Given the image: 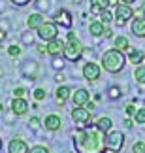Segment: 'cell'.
I'll return each instance as SVG.
<instances>
[{"label": "cell", "instance_id": "cell-18", "mask_svg": "<svg viewBox=\"0 0 145 153\" xmlns=\"http://www.w3.org/2000/svg\"><path fill=\"white\" fill-rule=\"evenodd\" d=\"M111 6V0H91V13L100 15L104 10H107Z\"/></svg>", "mask_w": 145, "mask_h": 153}, {"label": "cell", "instance_id": "cell-20", "mask_svg": "<svg viewBox=\"0 0 145 153\" xmlns=\"http://www.w3.org/2000/svg\"><path fill=\"white\" fill-rule=\"evenodd\" d=\"M104 30H106V25H104L102 21H91V23H89V32H91V36L100 38V36H104Z\"/></svg>", "mask_w": 145, "mask_h": 153}, {"label": "cell", "instance_id": "cell-13", "mask_svg": "<svg viewBox=\"0 0 145 153\" xmlns=\"http://www.w3.org/2000/svg\"><path fill=\"white\" fill-rule=\"evenodd\" d=\"M11 111H13V115H26V111H28V102L25 100V98H17V97H13L11 98Z\"/></svg>", "mask_w": 145, "mask_h": 153}, {"label": "cell", "instance_id": "cell-38", "mask_svg": "<svg viewBox=\"0 0 145 153\" xmlns=\"http://www.w3.org/2000/svg\"><path fill=\"white\" fill-rule=\"evenodd\" d=\"M124 111H126V115H128V117H130V115H134V114H136V106H134V104H126Z\"/></svg>", "mask_w": 145, "mask_h": 153}, {"label": "cell", "instance_id": "cell-51", "mask_svg": "<svg viewBox=\"0 0 145 153\" xmlns=\"http://www.w3.org/2000/svg\"><path fill=\"white\" fill-rule=\"evenodd\" d=\"M0 149H2V138H0Z\"/></svg>", "mask_w": 145, "mask_h": 153}, {"label": "cell", "instance_id": "cell-4", "mask_svg": "<svg viewBox=\"0 0 145 153\" xmlns=\"http://www.w3.org/2000/svg\"><path fill=\"white\" fill-rule=\"evenodd\" d=\"M106 149L113 151V153H121L124 146V134L121 131H109L106 132Z\"/></svg>", "mask_w": 145, "mask_h": 153}, {"label": "cell", "instance_id": "cell-19", "mask_svg": "<svg viewBox=\"0 0 145 153\" xmlns=\"http://www.w3.org/2000/svg\"><path fill=\"white\" fill-rule=\"evenodd\" d=\"M43 23H45V17L42 13H32V15L26 17V25H28V28H32V30H36V28L42 27Z\"/></svg>", "mask_w": 145, "mask_h": 153}, {"label": "cell", "instance_id": "cell-41", "mask_svg": "<svg viewBox=\"0 0 145 153\" xmlns=\"http://www.w3.org/2000/svg\"><path fill=\"white\" fill-rule=\"evenodd\" d=\"M38 53L45 55V53H47V45H45V44H38Z\"/></svg>", "mask_w": 145, "mask_h": 153}, {"label": "cell", "instance_id": "cell-49", "mask_svg": "<svg viewBox=\"0 0 145 153\" xmlns=\"http://www.w3.org/2000/svg\"><path fill=\"white\" fill-rule=\"evenodd\" d=\"M81 2H83V0H74V4H81Z\"/></svg>", "mask_w": 145, "mask_h": 153}, {"label": "cell", "instance_id": "cell-6", "mask_svg": "<svg viewBox=\"0 0 145 153\" xmlns=\"http://www.w3.org/2000/svg\"><path fill=\"white\" fill-rule=\"evenodd\" d=\"M38 32V38L43 40V42H51V40L59 38V25L55 21H45L42 27L36 28Z\"/></svg>", "mask_w": 145, "mask_h": 153}, {"label": "cell", "instance_id": "cell-15", "mask_svg": "<svg viewBox=\"0 0 145 153\" xmlns=\"http://www.w3.org/2000/svg\"><path fill=\"white\" fill-rule=\"evenodd\" d=\"M72 93H74V89H70L68 85H62V83H60L59 87H57V93H55L57 102H59L60 106H62V104H66V102L72 98Z\"/></svg>", "mask_w": 145, "mask_h": 153}, {"label": "cell", "instance_id": "cell-16", "mask_svg": "<svg viewBox=\"0 0 145 153\" xmlns=\"http://www.w3.org/2000/svg\"><path fill=\"white\" fill-rule=\"evenodd\" d=\"M28 151H30L28 144L25 140H21V138H13L8 144V153H28Z\"/></svg>", "mask_w": 145, "mask_h": 153}, {"label": "cell", "instance_id": "cell-32", "mask_svg": "<svg viewBox=\"0 0 145 153\" xmlns=\"http://www.w3.org/2000/svg\"><path fill=\"white\" fill-rule=\"evenodd\" d=\"M34 6L40 11H47L49 10V0H34Z\"/></svg>", "mask_w": 145, "mask_h": 153}, {"label": "cell", "instance_id": "cell-48", "mask_svg": "<svg viewBox=\"0 0 145 153\" xmlns=\"http://www.w3.org/2000/svg\"><path fill=\"white\" fill-rule=\"evenodd\" d=\"M119 2H124V4H134L136 0H119Z\"/></svg>", "mask_w": 145, "mask_h": 153}, {"label": "cell", "instance_id": "cell-21", "mask_svg": "<svg viewBox=\"0 0 145 153\" xmlns=\"http://www.w3.org/2000/svg\"><path fill=\"white\" fill-rule=\"evenodd\" d=\"M94 127L98 128V131H102L104 134H106V132H109V131H111V127H113V121L109 119V117H106V115H104V117H98V119L94 121Z\"/></svg>", "mask_w": 145, "mask_h": 153}, {"label": "cell", "instance_id": "cell-42", "mask_svg": "<svg viewBox=\"0 0 145 153\" xmlns=\"http://www.w3.org/2000/svg\"><path fill=\"white\" fill-rule=\"evenodd\" d=\"M124 127H126V128H132V127H134V119L126 117V119H124Z\"/></svg>", "mask_w": 145, "mask_h": 153}, {"label": "cell", "instance_id": "cell-46", "mask_svg": "<svg viewBox=\"0 0 145 153\" xmlns=\"http://www.w3.org/2000/svg\"><path fill=\"white\" fill-rule=\"evenodd\" d=\"M75 38H77V36H75V32H74V30L68 32V40H75Z\"/></svg>", "mask_w": 145, "mask_h": 153}, {"label": "cell", "instance_id": "cell-26", "mask_svg": "<svg viewBox=\"0 0 145 153\" xmlns=\"http://www.w3.org/2000/svg\"><path fill=\"white\" fill-rule=\"evenodd\" d=\"M132 76H134V79L138 81V83H145V66H141V64H138V66H136V70H134V74H132Z\"/></svg>", "mask_w": 145, "mask_h": 153}, {"label": "cell", "instance_id": "cell-39", "mask_svg": "<svg viewBox=\"0 0 145 153\" xmlns=\"http://www.w3.org/2000/svg\"><path fill=\"white\" fill-rule=\"evenodd\" d=\"M64 79H66V76L62 74V70H59V72H57V76H55V81H57V83H62Z\"/></svg>", "mask_w": 145, "mask_h": 153}, {"label": "cell", "instance_id": "cell-23", "mask_svg": "<svg viewBox=\"0 0 145 153\" xmlns=\"http://www.w3.org/2000/svg\"><path fill=\"white\" fill-rule=\"evenodd\" d=\"M113 48L115 49H119V51H126L130 48V42H128V38L126 36H117L113 40Z\"/></svg>", "mask_w": 145, "mask_h": 153}, {"label": "cell", "instance_id": "cell-52", "mask_svg": "<svg viewBox=\"0 0 145 153\" xmlns=\"http://www.w3.org/2000/svg\"><path fill=\"white\" fill-rule=\"evenodd\" d=\"M143 153H145V151H143Z\"/></svg>", "mask_w": 145, "mask_h": 153}, {"label": "cell", "instance_id": "cell-24", "mask_svg": "<svg viewBox=\"0 0 145 153\" xmlns=\"http://www.w3.org/2000/svg\"><path fill=\"white\" fill-rule=\"evenodd\" d=\"M21 42L25 45H34V42H36V36H34L32 28H28V30H25L21 34Z\"/></svg>", "mask_w": 145, "mask_h": 153}, {"label": "cell", "instance_id": "cell-30", "mask_svg": "<svg viewBox=\"0 0 145 153\" xmlns=\"http://www.w3.org/2000/svg\"><path fill=\"white\" fill-rule=\"evenodd\" d=\"M32 97H34V100H36V102H42V100H45V98H47V91H43L42 87H38V89H34Z\"/></svg>", "mask_w": 145, "mask_h": 153}, {"label": "cell", "instance_id": "cell-43", "mask_svg": "<svg viewBox=\"0 0 145 153\" xmlns=\"http://www.w3.org/2000/svg\"><path fill=\"white\" fill-rule=\"evenodd\" d=\"M104 38H113V30H111V28L106 27V30H104Z\"/></svg>", "mask_w": 145, "mask_h": 153}, {"label": "cell", "instance_id": "cell-17", "mask_svg": "<svg viewBox=\"0 0 145 153\" xmlns=\"http://www.w3.org/2000/svg\"><path fill=\"white\" fill-rule=\"evenodd\" d=\"M130 30L138 38H145V17H136L130 25Z\"/></svg>", "mask_w": 145, "mask_h": 153}, {"label": "cell", "instance_id": "cell-22", "mask_svg": "<svg viewBox=\"0 0 145 153\" xmlns=\"http://www.w3.org/2000/svg\"><path fill=\"white\" fill-rule=\"evenodd\" d=\"M128 62H132L134 66H138V64H141L143 62V59H145V53L141 51V49H132L130 53H128Z\"/></svg>", "mask_w": 145, "mask_h": 153}, {"label": "cell", "instance_id": "cell-36", "mask_svg": "<svg viewBox=\"0 0 145 153\" xmlns=\"http://www.w3.org/2000/svg\"><path fill=\"white\" fill-rule=\"evenodd\" d=\"M28 153H49V149L45 146H34V148H30Z\"/></svg>", "mask_w": 145, "mask_h": 153}, {"label": "cell", "instance_id": "cell-31", "mask_svg": "<svg viewBox=\"0 0 145 153\" xmlns=\"http://www.w3.org/2000/svg\"><path fill=\"white\" fill-rule=\"evenodd\" d=\"M134 121L138 123V125H143V123H145V108L136 110V114H134Z\"/></svg>", "mask_w": 145, "mask_h": 153}, {"label": "cell", "instance_id": "cell-11", "mask_svg": "<svg viewBox=\"0 0 145 153\" xmlns=\"http://www.w3.org/2000/svg\"><path fill=\"white\" fill-rule=\"evenodd\" d=\"M45 45H47V55L49 57H60L62 51H64L66 42L60 40V38H55V40H51V42H45Z\"/></svg>", "mask_w": 145, "mask_h": 153}, {"label": "cell", "instance_id": "cell-12", "mask_svg": "<svg viewBox=\"0 0 145 153\" xmlns=\"http://www.w3.org/2000/svg\"><path fill=\"white\" fill-rule=\"evenodd\" d=\"M43 127H45V131H49V132H57V131H60V127H62V119H60V115H57V114H49V115L43 119Z\"/></svg>", "mask_w": 145, "mask_h": 153}, {"label": "cell", "instance_id": "cell-50", "mask_svg": "<svg viewBox=\"0 0 145 153\" xmlns=\"http://www.w3.org/2000/svg\"><path fill=\"white\" fill-rule=\"evenodd\" d=\"M0 111H4V106L2 104H0Z\"/></svg>", "mask_w": 145, "mask_h": 153}, {"label": "cell", "instance_id": "cell-10", "mask_svg": "<svg viewBox=\"0 0 145 153\" xmlns=\"http://www.w3.org/2000/svg\"><path fill=\"white\" fill-rule=\"evenodd\" d=\"M55 23H57L59 27H62V28H72V23H74L72 13H70L68 10L60 8V10L55 13Z\"/></svg>", "mask_w": 145, "mask_h": 153}, {"label": "cell", "instance_id": "cell-33", "mask_svg": "<svg viewBox=\"0 0 145 153\" xmlns=\"http://www.w3.org/2000/svg\"><path fill=\"white\" fill-rule=\"evenodd\" d=\"M8 55H10V57H19V55H21V45L11 44L10 48H8Z\"/></svg>", "mask_w": 145, "mask_h": 153}, {"label": "cell", "instance_id": "cell-7", "mask_svg": "<svg viewBox=\"0 0 145 153\" xmlns=\"http://www.w3.org/2000/svg\"><path fill=\"white\" fill-rule=\"evenodd\" d=\"M130 19H134V8L130 4H124V2H119L115 6V23L119 27H123L124 23H128Z\"/></svg>", "mask_w": 145, "mask_h": 153}, {"label": "cell", "instance_id": "cell-35", "mask_svg": "<svg viewBox=\"0 0 145 153\" xmlns=\"http://www.w3.org/2000/svg\"><path fill=\"white\" fill-rule=\"evenodd\" d=\"M25 95H26V89H25V87H15V89H13V97L25 98Z\"/></svg>", "mask_w": 145, "mask_h": 153}, {"label": "cell", "instance_id": "cell-5", "mask_svg": "<svg viewBox=\"0 0 145 153\" xmlns=\"http://www.w3.org/2000/svg\"><path fill=\"white\" fill-rule=\"evenodd\" d=\"M72 119L75 121L77 128H85L91 121H96L94 115H92V111H89L85 106H75L72 110Z\"/></svg>", "mask_w": 145, "mask_h": 153}, {"label": "cell", "instance_id": "cell-29", "mask_svg": "<svg viewBox=\"0 0 145 153\" xmlns=\"http://www.w3.org/2000/svg\"><path fill=\"white\" fill-rule=\"evenodd\" d=\"M64 64H66V59L64 57H53V61H51V66H53L57 72H59V70H64Z\"/></svg>", "mask_w": 145, "mask_h": 153}, {"label": "cell", "instance_id": "cell-25", "mask_svg": "<svg viewBox=\"0 0 145 153\" xmlns=\"http://www.w3.org/2000/svg\"><path fill=\"white\" fill-rule=\"evenodd\" d=\"M121 97H123V89H121L119 85H111L107 89V98H111V100H119Z\"/></svg>", "mask_w": 145, "mask_h": 153}, {"label": "cell", "instance_id": "cell-1", "mask_svg": "<svg viewBox=\"0 0 145 153\" xmlns=\"http://www.w3.org/2000/svg\"><path fill=\"white\" fill-rule=\"evenodd\" d=\"M106 134L96 127L79 128L74 134V146L77 153H104L106 149Z\"/></svg>", "mask_w": 145, "mask_h": 153}, {"label": "cell", "instance_id": "cell-8", "mask_svg": "<svg viewBox=\"0 0 145 153\" xmlns=\"http://www.w3.org/2000/svg\"><path fill=\"white\" fill-rule=\"evenodd\" d=\"M19 70H21V76H23L25 79L34 81V79L38 78V74H40V64L34 61V59H26V61L21 62Z\"/></svg>", "mask_w": 145, "mask_h": 153}, {"label": "cell", "instance_id": "cell-37", "mask_svg": "<svg viewBox=\"0 0 145 153\" xmlns=\"http://www.w3.org/2000/svg\"><path fill=\"white\" fill-rule=\"evenodd\" d=\"M13 6H19V8H23V6H26V4H30L32 0H10Z\"/></svg>", "mask_w": 145, "mask_h": 153}, {"label": "cell", "instance_id": "cell-27", "mask_svg": "<svg viewBox=\"0 0 145 153\" xmlns=\"http://www.w3.org/2000/svg\"><path fill=\"white\" fill-rule=\"evenodd\" d=\"M42 127H43V121L40 119V117H30V121H28V128H30L32 132H38Z\"/></svg>", "mask_w": 145, "mask_h": 153}, {"label": "cell", "instance_id": "cell-44", "mask_svg": "<svg viewBox=\"0 0 145 153\" xmlns=\"http://www.w3.org/2000/svg\"><path fill=\"white\" fill-rule=\"evenodd\" d=\"M85 108H87V110H89V111H94V108H96V104L89 100V102H87V104H85Z\"/></svg>", "mask_w": 145, "mask_h": 153}, {"label": "cell", "instance_id": "cell-9", "mask_svg": "<svg viewBox=\"0 0 145 153\" xmlns=\"http://www.w3.org/2000/svg\"><path fill=\"white\" fill-rule=\"evenodd\" d=\"M100 72H102V66L96 64V62H92V61L83 64V78L87 81H98L100 79Z\"/></svg>", "mask_w": 145, "mask_h": 153}, {"label": "cell", "instance_id": "cell-47", "mask_svg": "<svg viewBox=\"0 0 145 153\" xmlns=\"http://www.w3.org/2000/svg\"><path fill=\"white\" fill-rule=\"evenodd\" d=\"M83 55L85 57H92V49H83Z\"/></svg>", "mask_w": 145, "mask_h": 153}, {"label": "cell", "instance_id": "cell-2", "mask_svg": "<svg viewBox=\"0 0 145 153\" xmlns=\"http://www.w3.org/2000/svg\"><path fill=\"white\" fill-rule=\"evenodd\" d=\"M102 64L100 66L106 70V72L109 74H119V72H123L124 70V64L128 62V59H126L123 55V51H119V49H107L106 53L102 55Z\"/></svg>", "mask_w": 145, "mask_h": 153}, {"label": "cell", "instance_id": "cell-28", "mask_svg": "<svg viewBox=\"0 0 145 153\" xmlns=\"http://www.w3.org/2000/svg\"><path fill=\"white\" fill-rule=\"evenodd\" d=\"M100 21L104 23V25H109V23L115 21V13H111V11H109V8L104 10L102 13H100Z\"/></svg>", "mask_w": 145, "mask_h": 153}, {"label": "cell", "instance_id": "cell-34", "mask_svg": "<svg viewBox=\"0 0 145 153\" xmlns=\"http://www.w3.org/2000/svg\"><path fill=\"white\" fill-rule=\"evenodd\" d=\"M145 151V142H136L134 146H132V153H143Z\"/></svg>", "mask_w": 145, "mask_h": 153}, {"label": "cell", "instance_id": "cell-3", "mask_svg": "<svg viewBox=\"0 0 145 153\" xmlns=\"http://www.w3.org/2000/svg\"><path fill=\"white\" fill-rule=\"evenodd\" d=\"M83 44H81L79 38L75 40H66V45H64V51H62V57L70 62H77L81 57H83Z\"/></svg>", "mask_w": 145, "mask_h": 153}, {"label": "cell", "instance_id": "cell-14", "mask_svg": "<svg viewBox=\"0 0 145 153\" xmlns=\"http://www.w3.org/2000/svg\"><path fill=\"white\" fill-rule=\"evenodd\" d=\"M91 100V93L87 91V89H75L74 93H72V102H74V106H85L87 102Z\"/></svg>", "mask_w": 145, "mask_h": 153}, {"label": "cell", "instance_id": "cell-40", "mask_svg": "<svg viewBox=\"0 0 145 153\" xmlns=\"http://www.w3.org/2000/svg\"><path fill=\"white\" fill-rule=\"evenodd\" d=\"M0 28L8 32V30H10V21H8V19H2V21H0Z\"/></svg>", "mask_w": 145, "mask_h": 153}, {"label": "cell", "instance_id": "cell-45", "mask_svg": "<svg viewBox=\"0 0 145 153\" xmlns=\"http://www.w3.org/2000/svg\"><path fill=\"white\" fill-rule=\"evenodd\" d=\"M6 36H8V32H6V30H2V28H0V42H2V40H6Z\"/></svg>", "mask_w": 145, "mask_h": 153}]
</instances>
